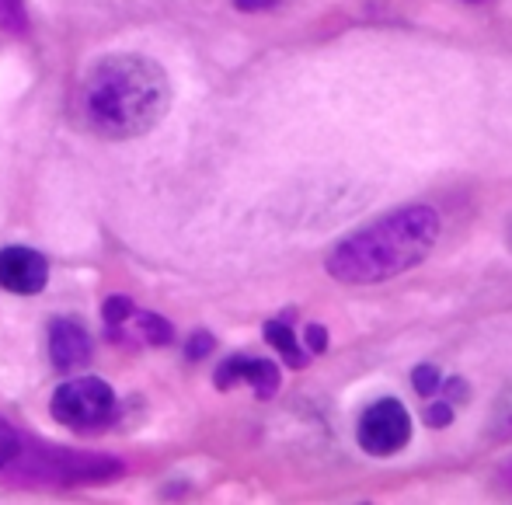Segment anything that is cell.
Segmentation results:
<instances>
[{
    "label": "cell",
    "mask_w": 512,
    "mask_h": 505,
    "mask_svg": "<svg viewBox=\"0 0 512 505\" xmlns=\"http://www.w3.org/2000/svg\"><path fill=\"white\" fill-rule=\"evenodd\" d=\"M81 108L88 126L105 140H133L164 119L171 84L161 63L136 53H115L84 74Z\"/></svg>",
    "instance_id": "obj_1"
},
{
    "label": "cell",
    "mask_w": 512,
    "mask_h": 505,
    "mask_svg": "<svg viewBox=\"0 0 512 505\" xmlns=\"http://www.w3.org/2000/svg\"><path fill=\"white\" fill-rule=\"evenodd\" d=\"M439 213L432 206H405L380 220L366 223L363 230L342 237L324 258L331 279L345 286H373L415 269L432 255L439 241Z\"/></svg>",
    "instance_id": "obj_2"
},
{
    "label": "cell",
    "mask_w": 512,
    "mask_h": 505,
    "mask_svg": "<svg viewBox=\"0 0 512 505\" xmlns=\"http://www.w3.org/2000/svg\"><path fill=\"white\" fill-rule=\"evenodd\" d=\"M53 418L74 432H98L115 418V394L102 377H77L53 394Z\"/></svg>",
    "instance_id": "obj_3"
},
{
    "label": "cell",
    "mask_w": 512,
    "mask_h": 505,
    "mask_svg": "<svg viewBox=\"0 0 512 505\" xmlns=\"http://www.w3.org/2000/svg\"><path fill=\"white\" fill-rule=\"evenodd\" d=\"M356 439L370 457H394L405 450L411 439V415L398 398L373 401L370 408L359 415Z\"/></svg>",
    "instance_id": "obj_4"
},
{
    "label": "cell",
    "mask_w": 512,
    "mask_h": 505,
    "mask_svg": "<svg viewBox=\"0 0 512 505\" xmlns=\"http://www.w3.org/2000/svg\"><path fill=\"white\" fill-rule=\"evenodd\" d=\"M25 471L28 478H39V481H105L112 474H119V464L108 457H91V453L35 446Z\"/></svg>",
    "instance_id": "obj_5"
},
{
    "label": "cell",
    "mask_w": 512,
    "mask_h": 505,
    "mask_svg": "<svg viewBox=\"0 0 512 505\" xmlns=\"http://www.w3.org/2000/svg\"><path fill=\"white\" fill-rule=\"evenodd\" d=\"M49 283V265L32 248H4L0 251V290L35 297Z\"/></svg>",
    "instance_id": "obj_6"
},
{
    "label": "cell",
    "mask_w": 512,
    "mask_h": 505,
    "mask_svg": "<svg viewBox=\"0 0 512 505\" xmlns=\"http://www.w3.org/2000/svg\"><path fill=\"white\" fill-rule=\"evenodd\" d=\"M237 384H248L258 398H272L279 391V366L269 359H251V356H230L227 363L216 370V387L230 391Z\"/></svg>",
    "instance_id": "obj_7"
},
{
    "label": "cell",
    "mask_w": 512,
    "mask_h": 505,
    "mask_svg": "<svg viewBox=\"0 0 512 505\" xmlns=\"http://www.w3.org/2000/svg\"><path fill=\"white\" fill-rule=\"evenodd\" d=\"M49 356H53L56 370H77L91 359V335L70 317H60L49 328Z\"/></svg>",
    "instance_id": "obj_8"
},
{
    "label": "cell",
    "mask_w": 512,
    "mask_h": 505,
    "mask_svg": "<svg viewBox=\"0 0 512 505\" xmlns=\"http://www.w3.org/2000/svg\"><path fill=\"white\" fill-rule=\"evenodd\" d=\"M126 331H133V338H136V342H143V345H168L171 338H175V328H171L164 317L140 314L136 307L126 314V321L115 324V328L108 331V338H119V342H122V335H126Z\"/></svg>",
    "instance_id": "obj_9"
},
{
    "label": "cell",
    "mask_w": 512,
    "mask_h": 505,
    "mask_svg": "<svg viewBox=\"0 0 512 505\" xmlns=\"http://www.w3.org/2000/svg\"><path fill=\"white\" fill-rule=\"evenodd\" d=\"M265 342H269L272 349H276L279 356H283L286 363L293 366V370H300V366H307V363H310L307 345H300V342H297V331H293L290 324L269 321V324H265Z\"/></svg>",
    "instance_id": "obj_10"
},
{
    "label": "cell",
    "mask_w": 512,
    "mask_h": 505,
    "mask_svg": "<svg viewBox=\"0 0 512 505\" xmlns=\"http://www.w3.org/2000/svg\"><path fill=\"white\" fill-rule=\"evenodd\" d=\"M411 384H415V391L422 394V398H429V394H436L439 387H443V373H439L432 363H422V366H415V373H411Z\"/></svg>",
    "instance_id": "obj_11"
},
{
    "label": "cell",
    "mask_w": 512,
    "mask_h": 505,
    "mask_svg": "<svg viewBox=\"0 0 512 505\" xmlns=\"http://www.w3.org/2000/svg\"><path fill=\"white\" fill-rule=\"evenodd\" d=\"M18 453H21L18 429H14V425H7L4 418H0V467H11Z\"/></svg>",
    "instance_id": "obj_12"
},
{
    "label": "cell",
    "mask_w": 512,
    "mask_h": 505,
    "mask_svg": "<svg viewBox=\"0 0 512 505\" xmlns=\"http://www.w3.org/2000/svg\"><path fill=\"white\" fill-rule=\"evenodd\" d=\"M0 28H7V32L25 28V4L21 0H0Z\"/></svg>",
    "instance_id": "obj_13"
},
{
    "label": "cell",
    "mask_w": 512,
    "mask_h": 505,
    "mask_svg": "<svg viewBox=\"0 0 512 505\" xmlns=\"http://www.w3.org/2000/svg\"><path fill=\"white\" fill-rule=\"evenodd\" d=\"M129 310H133V300H129V297H108V300H105V310H102L105 328L112 331L115 324H122V321H126Z\"/></svg>",
    "instance_id": "obj_14"
},
{
    "label": "cell",
    "mask_w": 512,
    "mask_h": 505,
    "mask_svg": "<svg viewBox=\"0 0 512 505\" xmlns=\"http://www.w3.org/2000/svg\"><path fill=\"white\" fill-rule=\"evenodd\" d=\"M499 436H512V387L502 394L499 401V411H495V425H492Z\"/></svg>",
    "instance_id": "obj_15"
},
{
    "label": "cell",
    "mask_w": 512,
    "mask_h": 505,
    "mask_svg": "<svg viewBox=\"0 0 512 505\" xmlns=\"http://www.w3.org/2000/svg\"><path fill=\"white\" fill-rule=\"evenodd\" d=\"M453 422V404L450 401H436L425 408V425H432V429H443V425Z\"/></svg>",
    "instance_id": "obj_16"
},
{
    "label": "cell",
    "mask_w": 512,
    "mask_h": 505,
    "mask_svg": "<svg viewBox=\"0 0 512 505\" xmlns=\"http://www.w3.org/2000/svg\"><path fill=\"white\" fill-rule=\"evenodd\" d=\"M328 349V331L321 328V324H307V352L310 356H317V352Z\"/></svg>",
    "instance_id": "obj_17"
},
{
    "label": "cell",
    "mask_w": 512,
    "mask_h": 505,
    "mask_svg": "<svg viewBox=\"0 0 512 505\" xmlns=\"http://www.w3.org/2000/svg\"><path fill=\"white\" fill-rule=\"evenodd\" d=\"M189 359H203L206 352H213V335H206V331H196V335L189 338Z\"/></svg>",
    "instance_id": "obj_18"
},
{
    "label": "cell",
    "mask_w": 512,
    "mask_h": 505,
    "mask_svg": "<svg viewBox=\"0 0 512 505\" xmlns=\"http://www.w3.org/2000/svg\"><path fill=\"white\" fill-rule=\"evenodd\" d=\"M439 391L450 394V401H467V384H464V380H446Z\"/></svg>",
    "instance_id": "obj_19"
},
{
    "label": "cell",
    "mask_w": 512,
    "mask_h": 505,
    "mask_svg": "<svg viewBox=\"0 0 512 505\" xmlns=\"http://www.w3.org/2000/svg\"><path fill=\"white\" fill-rule=\"evenodd\" d=\"M272 0H237V7H244V11H255V7H269Z\"/></svg>",
    "instance_id": "obj_20"
}]
</instances>
